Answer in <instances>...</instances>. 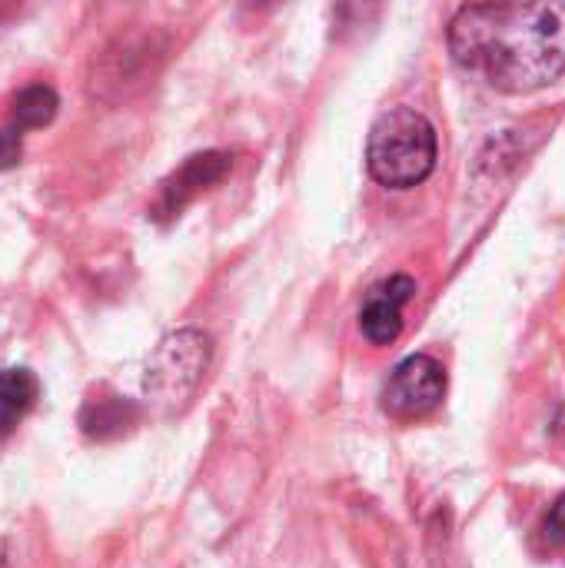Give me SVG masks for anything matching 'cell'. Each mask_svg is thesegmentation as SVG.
<instances>
[{
	"mask_svg": "<svg viewBox=\"0 0 565 568\" xmlns=\"http://www.w3.org/2000/svg\"><path fill=\"white\" fill-rule=\"evenodd\" d=\"M539 532H543V539H546L549 549H565V496H559L556 506L546 513Z\"/></svg>",
	"mask_w": 565,
	"mask_h": 568,
	"instance_id": "obj_10",
	"label": "cell"
},
{
	"mask_svg": "<svg viewBox=\"0 0 565 568\" xmlns=\"http://www.w3.org/2000/svg\"><path fill=\"white\" fill-rule=\"evenodd\" d=\"M233 170V156L226 150H206V153H193L186 156V163H180L157 190V200L150 203V216L157 223H170L176 220L196 196H203L206 190H213L226 173Z\"/></svg>",
	"mask_w": 565,
	"mask_h": 568,
	"instance_id": "obj_5",
	"label": "cell"
},
{
	"mask_svg": "<svg viewBox=\"0 0 565 568\" xmlns=\"http://www.w3.org/2000/svg\"><path fill=\"white\" fill-rule=\"evenodd\" d=\"M137 423H140V406L133 399H127V396L110 393V389H97L80 409L83 436L100 439V443L127 436Z\"/></svg>",
	"mask_w": 565,
	"mask_h": 568,
	"instance_id": "obj_7",
	"label": "cell"
},
{
	"mask_svg": "<svg viewBox=\"0 0 565 568\" xmlns=\"http://www.w3.org/2000/svg\"><path fill=\"white\" fill-rule=\"evenodd\" d=\"M443 396H446V369L433 356L416 353L393 369L383 389V409L393 419H423L443 403Z\"/></svg>",
	"mask_w": 565,
	"mask_h": 568,
	"instance_id": "obj_4",
	"label": "cell"
},
{
	"mask_svg": "<svg viewBox=\"0 0 565 568\" xmlns=\"http://www.w3.org/2000/svg\"><path fill=\"white\" fill-rule=\"evenodd\" d=\"M416 283L410 276H390L383 286H376L363 310H360V329L373 346H390L403 333V306L413 300Z\"/></svg>",
	"mask_w": 565,
	"mask_h": 568,
	"instance_id": "obj_6",
	"label": "cell"
},
{
	"mask_svg": "<svg viewBox=\"0 0 565 568\" xmlns=\"http://www.w3.org/2000/svg\"><path fill=\"white\" fill-rule=\"evenodd\" d=\"M210 356H213V343L206 333L200 329H176L170 333L150 356L147 366V399L157 413L170 416L176 409H183L193 393L200 389L206 369H210Z\"/></svg>",
	"mask_w": 565,
	"mask_h": 568,
	"instance_id": "obj_3",
	"label": "cell"
},
{
	"mask_svg": "<svg viewBox=\"0 0 565 568\" xmlns=\"http://www.w3.org/2000/svg\"><path fill=\"white\" fill-rule=\"evenodd\" d=\"M436 130L413 106H393L383 113L366 140L370 176L390 190H410L436 170Z\"/></svg>",
	"mask_w": 565,
	"mask_h": 568,
	"instance_id": "obj_2",
	"label": "cell"
},
{
	"mask_svg": "<svg viewBox=\"0 0 565 568\" xmlns=\"http://www.w3.org/2000/svg\"><path fill=\"white\" fill-rule=\"evenodd\" d=\"M23 156V133L10 123L0 126V170H13Z\"/></svg>",
	"mask_w": 565,
	"mask_h": 568,
	"instance_id": "obj_11",
	"label": "cell"
},
{
	"mask_svg": "<svg viewBox=\"0 0 565 568\" xmlns=\"http://www.w3.org/2000/svg\"><path fill=\"white\" fill-rule=\"evenodd\" d=\"M57 106H60V97L53 87L47 83H30L23 87L17 97H13V106H10V126L13 130H37V126H47L53 116H57Z\"/></svg>",
	"mask_w": 565,
	"mask_h": 568,
	"instance_id": "obj_9",
	"label": "cell"
},
{
	"mask_svg": "<svg viewBox=\"0 0 565 568\" xmlns=\"http://www.w3.org/2000/svg\"><path fill=\"white\" fill-rule=\"evenodd\" d=\"M453 60L503 93H529L565 73V0L473 3L450 23Z\"/></svg>",
	"mask_w": 565,
	"mask_h": 568,
	"instance_id": "obj_1",
	"label": "cell"
},
{
	"mask_svg": "<svg viewBox=\"0 0 565 568\" xmlns=\"http://www.w3.org/2000/svg\"><path fill=\"white\" fill-rule=\"evenodd\" d=\"M40 399V383L30 369H0V439L17 433V426L33 413Z\"/></svg>",
	"mask_w": 565,
	"mask_h": 568,
	"instance_id": "obj_8",
	"label": "cell"
}]
</instances>
